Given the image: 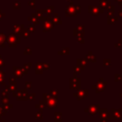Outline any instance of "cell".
<instances>
[{"label":"cell","instance_id":"obj_1","mask_svg":"<svg viewBox=\"0 0 122 122\" xmlns=\"http://www.w3.org/2000/svg\"><path fill=\"white\" fill-rule=\"evenodd\" d=\"M106 86H107V82L104 81L103 79L100 78V80H99V81L96 82V84L95 85H93L92 88L95 89L96 93H100V92H101V91L104 90V89L106 88Z\"/></svg>","mask_w":122,"mask_h":122},{"label":"cell","instance_id":"obj_2","mask_svg":"<svg viewBox=\"0 0 122 122\" xmlns=\"http://www.w3.org/2000/svg\"><path fill=\"white\" fill-rule=\"evenodd\" d=\"M122 109L115 110V109H111V119L112 120H121L122 119Z\"/></svg>","mask_w":122,"mask_h":122},{"label":"cell","instance_id":"obj_3","mask_svg":"<svg viewBox=\"0 0 122 122\" xmlns=\"http://www.w3.org/2000/svg\"><path fill=\"white\" fill-rule=\"evenodd\" d=\"M102 12H103V9L97 6H89V13L94 16L99 17Z\"/></svg>","mask_w":122,"mask_h":122},{"label":"cell","instance_id":"obj_4","mask_svg":"<svg viewBox=\"0 0 122 122\" xmlns=\"http://www.w3.org/2000/svg\"><path fill=\"white\" fill-rule=\"evenodd\" d=\"M74 95L78 100H84L86 96H88V89H79L78 92L77 94H74Z\"/></svg>","mask_w":122,"mask_h":122},{"label":"cell","instance_id":"obj_5","mask_svg":"<svg viewBox=\"0 0 122 122\" xmlns=\"http://www.w3.org/2000/svg\"><path fill=\"white\" fill-rule=\"evenodd\" d=\"M99 109H100V106H99V105H97V106L91 105V106H90L87 109H86V111L90 115H96V113L97 111H99Z\"/></svg>","mask_w":122,"mask_h":122},{"label":"cell","instance_id":"obj_6","mask_svg":"<svg viewBox=\"0 0 122 122\" xmlns=\"http://www.w3.org/2000/svg\"><path fill=\"white\" fill-rule=\"evenodd\" d=\"M71 87L73 89H79L81 86V79L77 77H74L71 80Z\"/></svg>","mask_w":122,"mask_h":122},{"label":"cell","instance_id":"obj_7","mask_svg":"<svg viewBox=\"0 0 122 122\" xmlns=\"http://www.w3.org/2000/svg\"><path fill=\"white\" fill-rule=\"evenodd\" d=\"M77 63H78V66L79 68L81 69V70H83V69H85V67L86 66H88V61L86 60V59H77Z\"/></svg>","mask_w":122,"mask_h":122},{"label":"cell","instance_id":"obj_8","mask_svg":"<svg viewBox=\"0 0 122 122\" xmlns=\"http://www.w3.org/2000/svg\"><path fill=\"white\" fill-rule=\"evenodd\" d=\"M86 59H87L88 62H96V56L93 54V53L91 51H89L88 52V54H86Z\"/></svg>","mask_w":122,"mask_h":122},{"label":"cell","instance_id":"obj_9","mask_svg":"<svg viewBox=\"0 0 122 122\" xmlns=\"http://www.w3.org/2000/svg\"><path fill=\"white\" fill-rule=\"evenodd\" d=\"M118 21V17H115L113 15H108V24H115Z\"/></svg>","mask_w":122,"mask_h":122},{"label":"cell","instance_id":"obj_10","mask_svg":"<svg viewBox=\"0 0 122 122\" xmlns=\"http://www.w3.org/2000/svg\"><path fill=\"white\" fill-rule=\"evenodd\" d=\"M100 4L102 9H106L110 5H111V3L108 2L107 0H100Z\"/></svg>","mask_w":122,"mask_h":122},{"label":"cell","instance_id":"obj_11","mask_svg":"<svg viewBox=\"0 0 122 122\" xmlns=\"http://www.w3.org/2000/svg\"><path fill=\"white\" fill-rule=\"evenodd\" d=\"M107 8H108V12H109V15H110V16L113 15L114 13H115V7H114V6L110 5L109 7Z\"/></svg>","mask_w":122,"mask_h":122},{"label":"cell","instance_id":"obj_12","mask_svg":"<svg viewBox=\"0 0 122 122\" xmlns=\"http://www.w3.org/2000/svg\"><path fill=\"white\" fill-rule=\"evenodd\" d=\"M111 65V60L110 59H105L103 60V65L104 66H110Z\"/></svg>","mask_w":122,"mask_h":122},{"label":"cell","instance_id":"obj_13","mask_svg":"<svg viewBox=\"0 0 122 122\" xmlns=\"http://www.w3.org/2000/svg\"><path fill=\"white\" fill-rule=\"evenodd\" d=\"M120 80H122V75L116 74L115 75V81H120Z\"/></svg>","mask_w":122,"mask_h":122},{"label":"cell","instance_id":"obj_14","mask_svg":"<svg viewBox=\"0 0 122 122\" xmlns=\"http://www.w3.org/2000/svg\"><path fill=\"white\" fill-rule=\"evenodd\" d=\"M80 69H81L79 68V67H74V71H75V73H76V74H80L81 72V71Z\"/></svg>","mask_w":122,"mask_h":122},{"label":"cell","instance_id":"obj_15","mask_svg":"<svg viewBox=\"0 0 122 122\" xmlns=\"http://www.w3.org/2000/svg\"><path fill=\"white\" fill-rule=\"evenodd\" d=\"M115 46L116 47V48H121L122 47V40H119V43H117Z\"/></svg>","mask_w":122,"mask_h":122},{"label":"cell","instance_id":"obj_16","mask_svg":"<svg viewBox=\"0 0 122 122\" xmlns=\"http://www.w3.org/2000/svg\"><path fill=\"white\" fill-rule=\"evenodd\" d=\"M78 41H79V43H81V44H84V43H85V40H84V39L82 38V36H80V37H79Z\"/></svg>","mask_w":122,"mask_h":122},{"label":"cell","instance_id":"obj_17","mask_svg":"<svg viewBox=\"0 0 122 122\" xmlns=\"http://www.w3.org/2000/svg\"><path fill=\"white\" fill-rule=\"evenodd\" d=\"M115 2L118 3L120 5H122V0H115Z\"/></svg>","mask_w":122,"mask_h":122},{"label":"cell","instance_id":"obj_18","mask_svg":"<svg viewBox=\"0 0 122 122\" xmlns=\"http://www.w3.org/2000/svg\"><path fill=\"white\" fill-rule=\"evenodd\" d=\"M119 16H120V17H122V10H120V11L119 12Z\"/></svg>","mask_w":122,"mask_h":122},{"label":"cell","instance_id":"obj_19","mask_svg":"<svg viewBox=\"0 0 122 122\" xmlns=\"http://www.w3.org/2000/svg\"><path fill=\"white\" fill-rule=\"evenodd\" d=\"M120 97H121V98H122V93H120Z\"/></svg>","mask_w":122,"mask_h":122}]
</instances>
